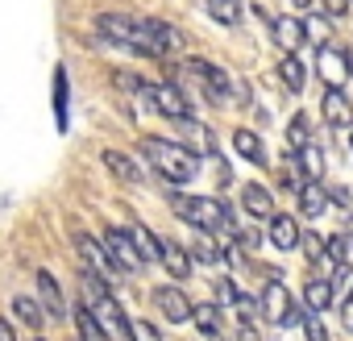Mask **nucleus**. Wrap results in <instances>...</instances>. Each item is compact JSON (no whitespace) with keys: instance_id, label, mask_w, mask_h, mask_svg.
<instances>
[{"instance_id":"obj_25","label":"nucleus","mask_w":353,"mask_h":341,"mask_svg":"<svg viewBox=\"0 0 353 341\" xmlns=\"http://www.w3.org/2000/svg\"><path fill=\"white\" fill-rule=\"evenodd\" d=\"M204 13L216 21V26H241V5L237 0H204Z\"/></svg>"},{"instance_id":"obj_8","label":"nucleus","mask_w":353,"mask_h":341,"mask_svg":"<svg viewBox=\"0 0 353 341\" xmlns=\"http://www.w3.org/2000/svg\"><path fill=\"white\" fill-rule=\"evenodd\" d=\"M158 266H162L174 283L192 279V271H196V262H192L188 246H183V242H174V237H162V233H158Z\"/></svg>"},{"instance_id":"obj_42","label":"nucleus","mask_w":353,"mask_h":341,"mask_svg":"<svg viewBox=\"0 0 353 341\" xmlns=\"http://www.w3.org/2000/svg\"><path fill=\"white\" fill-rule=\"evenodd\" d=\"M345 295H353V283H349V287H345Z\"/></svg>"},{"instance_id":"obj_12","label":"nucleus","mask_w":353,"mask_h":341,"mask_svg":"<svg viewBox=\"0 0 353 341\" xmlns=\"http://www.w3.org/2000/svg\"><path fill=\"white\" fill-rule=\"evenodd\" d=\"M320 117L328 121V129H341V133L353 129V104H349L345 88H324V96H320Z\"/></svg>"},{"instance_id":"obj_21","label":"nucleus","mask_w":353,"mask_h":341,"mask_svg":"<svg viewBox=\"0 0 353 341\" xmlns=\"http://www.w3.org/2000/svg\"><path fill=\"white\" fill-rule=\"evenodd\" d=\"M233 150H237L245 162L266 166V146H262V137H258L254 129H237V133H233Z\"/></svg>"},{"instance_id":"obj_30","label":"nucleus","mask_w":353,"mask_h":341,"mask_svg":"<svg viewBox=\"0 0 353 341\" xmlns=\"http://www.w3.org/2000/svg\"><path fill=\"white\" fill-rule=\"evenodd\" d=\"M312 137H307V113H295L291 125H287V150H303Z\"/></svg>"},{"instance_id":"obj_27","label":"nucleus","mask_w":353,"mask_h":341,"mask_svg":"<svg viewBox=\"0 0 353 341\" xmlns=\"http://www.w3.org/2000/svg\"><path fill=\"white\" fill-rule=\"evenodd\" d=\"M13 312H17V320L26 324V329H42V304L34 300V295H13Z\"/></svg>"},{"instance_id":"obj_33","label":"nucleus","mask_w":353,"mask_h":341,"mask_svg":"<svg viewBox=\"0 0 353 341\" xmlns=\"http://www.w3.org/2000/svg\"><path fill=\"white\" fill-rule=\"evenodd\" d=\"M324 242H328V237H320L316 229H312V233H303V242H299V250L307 254V262H312V266L320 262V254H324Z\"/></svg>"},{"instance_id":"obj_39","label":"nucleus","mask_w":353,"mask_h":341,"mask_svg":"<svg viewBox=\"0 0 353 341\" xmlns=\"http://www.w3.org/2000/svg\"><path fill=\"white\" fill-rule=\"evenodd\" d=\"M287 5L299 9V13H312V9H316V0H287Z\"/></svg>"},{"instance_id":"obj_32","label":"nucleus","mask_w":353,"mask_h":341,"mask_svg":"<svg viewBox=\"0 0 353 341\" xmlns=\"http://www.w3.org/2000/svg\"><path fill=\"white\" fill-rule=\"evenodd\" d=\"M303 337L307 341H328V329H324V320H320V312H303Z\"/></svg>"},{"instance_id":"obj_36","label":"nucleus","mask_w":353,"mask_h":341,"mask_svg":"<svg viewBox=\"0 0 353 341\" xmlns=\"http://www.w3.org/2000/svg\"><path fill=\"white\" fill-rule=\"evenodd\" d=\"M349 5L353 0H324V13L328 17H349Z\"/></svg>"},{"instance_id":"obj_22","label":"nucleus","mask_w":353,"mask_h":341,"mask_svg":"<svg viewBox=\"0 0 353 341\" xmlns=\"http://www.w3.org/2000/svg\"><path fill=\"white\" fill-rule=\"evenodd\" d=\"M192 324L200 329V337L221 341V304H196L192 308Z\"/></svg>"},{"instance_id":"obj_31","label":"nucleus","mask_w":353,"mask_h":341,"mask_svg":"<svg viewBox=\"0 0 353 341\" xmlns=\"http://www.w3.org/2000/svg\"><path fill=\"white\" fill-rule=\"evenodd\" d=\"M133 242H137L145 262H158V233H150L145 225H133Z\"/></svg>"},{"instance_id":"obj_5","label":"nucleus","mask_w":353,"mask_h":341,"mask_svg":"<svg viewBox=\"0 0 353 341\" xmlns=\"http://www.w3.org/2000/svg\"><path fill=\"white\" fill-rule=\"evenodd\" d=\"M137 96L145 100V108H154V113L166 117V121H183V117H192V100L183 96L179 84H170V79H162V84H145Z\"/></svg>"},{"instance_id":"obj_10","label":"nucleus","mask_w":353,"mask_h":341,"mask_svg":"<svg viewBox=\"0 0 353 341\" xmlns=\"http://www.w3.org/2000/svg\"><path fill=\"white\" fill-rule=\"evenodd\" d=\"M50 113H54V129L67 133L71 129V75H67L63 63L50 75Z\"/></svg>"},{"instance_id":"obj_26","label":"nucleus","mask_w":353,"mask_h":341,"mask_svg":"<svg viewBox=\"0 0 353 341\" xmlns=\"http://www.w3.org/2000/svg\"><path fill=\"white\" fill-rule=\"evenodd\" d=\"M75 246H79V254H83V258H92V262H96L104 275H121V271H117V262L108 258L104 242H92V237H75Z\"/></svg>"},{"instance_id":"obj_28","label":"nucleus","mask_w":353,"mask_h":341,"mask_svg":"<svg viewBox=\"0 0 353 341\" xmlns=\"http://www.w3.org/2000/svg\"><path fill=\"white\" fill-rule=\"evenodd\" d=\"M291 154L299 158V166H303V175H307V179H324V154H320L316 142H307L303 150H291Z\"/></svg>"},{"instance_id":"obj_7","label":"nucleus","mask_w":353,"mask_h":341,"mask_svg":"<svg viewBox=\"0 0 353 341\" xmlns=\"http://www.w3.org/2000/svg\"><path fill=\"white\" fill-rule=\"evenodd\" d=\"M150 304H154L170 324H188V320H192V308H196L179 283H158V287L150 291Z\"/></svg>"},{"instance_id":"obj_11","label":"nucleus","mask_w":353,"mask_h":341,"mask_svg":"<svg viewBox=\"0 0 353 341\" xmlns=\"http://www.w3.org/2000/svg\"><path fill=\"white\" fill-rule=\"evenodd\" d=\"M96 316H100V324H104V333H108V341H129V333H133V320L125 316V308L112 300V291L104 295V300H96V304H88Z\"/></svg>"},{"instance_id":"obj_35","label":"nucleus","mask_w":353,"mask_h":341,"mask_svg":"<svg viewBox=\"0 0 353 341\" xmlns=\"http://www.w3.org/2000/svg\"><path fill=\"white\" fill-rule=\"evenodd\" d=\"M216 295H221V304H237V287H233V279H216Z\"/></svg>"},{"instance_id":"obj_41","label":"nucleus","mask_w":353,"mask_h":341,"mask_svg":"<svg viewBox=\"0 0 353 341\" xmlns=\"http://www.w3.org/2000/svg\"><path fill=\"white\" fill-rule=\"evenodd\" d=\"M349 150H353V129H349Z\"/></svg>"},{"instance_id":"obj_19","label":"nucleus","mask_w":353,"mask_h":341,"mask_svg":"<svg viewBox=\"0 0 353 341\" xmlns=\"http://www.w3.org/2000/svg\"><path fill=\"white\" fill-rule=\"evenodd\" d=\"M100 162H104V166L112 170V175H117L121 184H141V179H145V175H141V166H137V162H133L129 154L112 150V146H108V150H100Z\"/></svg>"},{"instance_id":"obj_38","label":"nucleus","mask_w":353,"mask_h":341,"mask_svg":"<svg viewBox=\"0 0 353 341\" xmlns=\"http://www.w3.org/2000/svg\"><path fill=\"white\" fill-rule=\"evenodd\" d=\"M0 341H17V329H13L5 316H0Z\"/></svg>"},{"instance_id":"obj_43","label":"nucleus","mask_w":353,"mask_h":341,"mask_svg":"<svg viewBox=\"0 0 353 341\" xmlns=\"http://www.w3.org/2000/svg\"><path fill=\"white\" fill-rule=\"evenodd\" d=\"M38 341H46V337H38Z\"/></svg>"},{"instance_id":"obj_3","label":"nucleus","mask_w":353,"mask_h":341,"mask_svg":"<svg viewBox=\"0 0 353 341\" xmlns=\"http://www.w3.org/2000/svg\"><path fill=\"white\" fill-rule=\"evenodd\" d=\"M137 150H141V158L150 162L154 175H158L162 184H170V188H188V184L200 179V154L188 150L183 142H170V137H141Z\"/></svg>"},{"instance_id":"obj_34","label":"nucleus","mask_w":353,"mask_h":341,"mask_svg":"<svg viewBox=\"0 0 353 341\" xmlns=\"http://www.w3.org/2000/svg\"><path fill=\"white\" fill-rule=\"evenodd\" d=\"M129 341H162V333L154 329V320H133V333Z\"/></svg>"},{"instance_id":"obj_6","label":"nucleus","mask_w":353,"mask_h":341,"mask_svg":"<svg viewBox=\"0 0 353 341\" xmlns=\"http://www.w3.org/2000/svg\"><path fill=\"white\" fill-rule=\"evenodd\" d=\"M100 242H104V250H108V258L117 262V271H125V275H133V271H141V266H150V262L141 258V250H137V242H133V229H121V225H108Z\"/></svg>"},{"instance_id":"obj_37","label":"nucleus","mask_w":353,"mask_h":341,"mask_svg":"<svg viewBox=\"0 0 353 341\" xmlns=\"http://www.w3.org/2000/svg\"><path fill=\"white\" fill-rule=\"evenodd\" d=\"M341 324L353 333V295H345V300H341Z\"/></svg>"},{"instance_id":"obj_2","label":"nucleus","mask_w":353,"mask_h":341,"mask_svg":"<svg viewBox=\"0 0 353 341\" xmlns=\"http://www.w3.org/2000/svg\"><path fill=\"white\" fill-rule=\"evenodd\" d=\"M166 204L170 213L179 217L183 225L216 237V242H229L237 237V221H233V208L221 200V196H188V192H166Z\"/></svg>"},{"instance_id":"obj_17","label":"nucleus","mask_w":353,"mask_h":341,"mask_svg":"<svg viewBox=\"0 0 353 341\" xmlns=\"http://www.w3.org/2000/svg\"><path fill=\"white\" fill-rule=\"evenodd\" d=\"M266 242L274 246V250H299V242H303V229H299V221L291 217V213H274L270 217V233H266Z\"/></svg>"},{"instance_id":"obj_14","label":"nucleus","mask_w":353,"mask_h":341,"mask_svg":"<svg viewBox=\"0 0 353 341\" xmlns=\"http://www.w3.org/2000/svg\"><path fill=\"white\" fill-rule=\"evenodd\" d=\"M174 125H179V133L188 137L183 146L188 150H196L200 158H221V146H216V133L204 125V121H196V117H183V121H174Z\"/></svg>"},{"instance_id":"obj_40","label":"nucleus","mask_w":353,"mask_h":341,"mask_svg":"<svg viewBox=\"0 0 353 341\" xmlns=\"http://www.w3.org/2000/svg\"><path fill=\"white\" fill-rule=\"evenodd\" d=\"M349 75H353V46H349Z\"/></svg>"},{"instance_id":"obj_9","label":"nucleus","mask_w":353,"mask_h":341,"mask_svg":"<svg viewBox=\"0 0 353 341\" xmlns=\"http://www.w3.org/2000/svg\"><path fill=\"white\" fill-rule=\"evenodd\" d=\"M316 75L324 79V88H345L349 79V50L341 46H316Z\"/></svg>"},{"instance_id":"obj_1","label":"nucleus","mask_w":353,"mask_h":341,"mask_svg":"<svg viewBox=\"0 0 353 341\" xmlns=\"http://www.w3.org/2000/svg\"><path fill=\"white\" fill-rule=\"evenodd\" d=\"M96 30H100L104 42H112V46L137 55V59H166V50L183 46V34L170 21L141 17V13H100Z\"/></svg>"},{"instance_id":"obj_15","label":"nucleus","mask_w":353,"mask_h":341,"mask_svg":"<svg viewBox=\"0 0 353 341\" xmlns=\"http://www.w3.org/2000/svg\"><path fill=\"white\" fill-rule=\"evenodd\" d=\"M270 42L283 50V55H295L303 42H307V34H303V17H274L270 21Z\"/></svg>"},{"instance_id":"obj_24","label":"nucleus","mask_w":353,"mask_h":341,"mask_svg":"<svg viewBox=\"0 0 353 341\" xmlns=\"http://www.w3.org/2000/svg\"><path fill=\"white\" fill-rule=\"evenodd\" d=\"M303 71H307V67H303L295 55H283V59H279V84H283L291 96L303 92Z\"/></svg>"},{"instance_id":"obj_23","label":"nucleus","mask_w":353,"mask_h":341,"mask_svg":"<svg viewBox=\"0 0 353 341\" xmlns=\"http://www.w3.org/2000/svg\"><path fill=\"white\" fill-rule=\"evenodd\" d=\"M71 316H75V329H79V341H108V333H104V324H100V316L88 308V304H75L71 308Z\"/></svg>"},{"instance_id":"obj_16","label":"nucleus","mask_w":353,"mask_h":341,"mask_svg":"<svg viewBox=\"0 0 353 341\" xmlns=\"http://www.w3.org/2000/svg\"><path fill=\"white\" fill-rule=\"evenodd\" d=\"M241 213L245 217H254V221H270L279 208H274V196H270V188L266 184H241Z\"/></svg>"},{"instance_id":"obj_4","label":"nucleus","mask_w":353,"mask_h":341,"mask_svg":"<svg viewBox=\"0 0 353 341\" xmlns=\"http://www.w3.org/2000/svg\"><path fill=\"white\" fill-rule=\"evenodd\" d=\"M258 312H262L274 329H291V324L303 320V312H299V304H295V295H291V287H287L283 279H266V283H262Z\"/></svg>"},{"instance_id":"obj_13","label":"nucleus","mask_w":353,"mask_h":341,"mask_svg":"<svg viewBox=\"0 0 353 341\" xmlns=\"http://www.w3.org/2000/svg\"><path fill=\"white\" fill-rule=\"evenodd\" d=\"M34 279H38V304H42V312H46V316H54V320H67V316H71V308H67V300H63L59 279H54L46 266H38V271H34Z\"/></svg>"},{"instance_id":"obj_29","label":"nucleus","mask_w":353,"mask_h":341,"mask_svg":"<svg viewBox=\"0 0 353 341\" xmlns=\"http://www.w3.org/2000/svg\"><path fill=\"white\" fill-rule=\"evenodd\" d=\"M303 34H307V42H316V46H328V42H332V21H324V17L307 13V17H303Z\"/></svg>"},{"instance_id":"obj_20","label":"nucleus","mask_w":353,"mask_h":341,"mask_svg":"<svg viewBox=\"0 0 353 341\" xmlns=\"http://www.w3.org/2000/svg\"><path fill=\"white\" fill-rule=\"evenodd\" d=\"M299 213L312 217V221L328 213V188H320V179H307V184L299 188Z\"/></svg>"},{"instance_id":"obj_18","label":"nucleus","mask_w":353,"mask_h":341,"mask_svg":"<svg viewBox=\"0 0 353 341\" xmlns=\"http://www.w3.org/2000/svg\"><path fill=\"white\" fill-rule=\"evenodd\" d=\"M332 304H336V287H332V279L307 275V283H303V308H307V312H328Z\"/></svg>"}]
</instances>
